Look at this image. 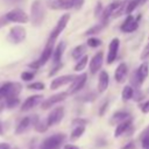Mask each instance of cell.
Listing matches in <instances>:
<instances>
[{"instance_id": "obj_1", "label": "cell", "mask_w": 149, "mask_h": 149, "mask_svg": "<svg viewBox=\"0 0 149 149\" xmlns=\"http://www.w3.org/2000/svg\"><path fill=\"white\" fill-rule=\"evenodd\" d=\"M45 17V9L41 0H34L30 7V20L31 24L35 27H38L42 24L43 20Z\"/></svg>"}, {"instance_id": "obj_2", "label": "cell", "mask_w": 149, "mask_h": 149, "mask_svg": "<svg viewBox=\"0 0 149 149\" xmlns=\"http://www.w3.org/2000/svg\"><path fill=\"white\" fill-rule=\"evenodd\" d=\"M64 141H65V135L63 133L54 134L42 141V143L40 144V149H61Z\"/></svg>"}, {"instance_id": "obj_3", "label": "cell", "mask_w": 149, "mask_h": 149, "mask_svg": "<svg viewBox=\"0 0 149 149\" xmlns=\"http://www.w3.org/2000/svg\"><path fill=\"white\" fill-rule=\"evenodd\" d=\"M70 14H63L61 17H59V20L57 21V24H56V27L51 30V33H50V36H49V38H48V43H51V44H54V42L58 38V36L61 35V33L65 29V27H66V24H68V22H69V20H70Z\"/></svg>"}, {"instance_id": "obj_4", "label": "cell", "mask_w": 149, "mask_h": 149, "mask_svg": "<svg viewBox=\"0 0 149 149\" xmlns=\"http://www.w3.org/2000/svg\"><path fill=\"white\" fill-rule=\"evenodd\" d=\"M26 36H27V31L23 27L14 26L10 28L8 36H7V40H8V42H10L13 44H19L26 40Z\"/></svg>"}, {"instance_id": "obj_5", "label": "cell", "mask_w": 149, "mask_h": 149, "mask_svg": "<svg viewBox=\"0 0 149 149\" xmlns=\"http://www.w3.org/2000/svg\"><path fill=\"white\" fill-rule=\"evenodd\" d=\"M7 20L9 22H16V23H28L29 21V16L28 14L20 9V8H14L12 10H9L7 14H5Z\"/></svg>"}, {"instance_id": "obj_6", "label": "cell", "mask_w": 149, "mask_h": 149, "mask_svg": "<svg viewBox=\"0 0 149 149\" xmlns=\"http://www.w3.org/2000/svg\"><path fill=\"white\" fill-rule=\"evenodd\" d=\"M38 120H40V119H38L37 115H30V116L23 118V119L17 123V126H16V128H15V134L19 135V134L24 133V132L28 130L31 126H35Z\"/></svg>"}, {"instance_id": "obj_7", "label": "cell", "mask_w": 149, "mask_h": 149, "mask_svg": "<svg viewBox=\"0 0 149 149\" xmlns=\"http://www.w3.org/2000/svg\"><path fill=\"white\" fill-rule=\"evenodd\" d=\"M68 95H69V92H68V91H66V92L56 93V94L51 95L50 98L45 99L44 101H42V102H41V108H42V109H48V108H51L54 105H56V104H58V102H61V101L65 100Z\"/></svg>"}, {"instance_id": "obj_8", "label": "cell", "mask_w": 149, "mask_h": 149, "mask_svg": "<svg viewBox=\"0 0 149 149\" xmlns=\"http://www.w3.org/2000/svg\"><path fill=\"white\" fill-rule=\"evenodd\" d=\"M140 17H141V16H137V17L135 19L132 14L127 15L126 20H125V21L122 22V24L120 26L121 31H123V33H133V31H135V30L139 28V20H140Z\"/></svg>"}, {"instance_id": "obj_9", "label": "cell", "mask_w": 149, "mask_h": 149, "mask_svg": "<svg viewBox=\"0 0 149 149\" xmlns=\"http://www.w3.org/2000/svg\"><path fill=\"white\" fill-rule=\"evenodd\" d=\"M86 80H87V73H85V72L80 73L79 76H76V78L73 79V81L71 83V85L68 90L69 94H74L78 91H80L84 87V85L86 84Z\"/></svg>"}, {"instance_id": "obj_10", "label": "cell", "mask_w": 149, "mask_h": 149, "mask_svg": "<svg viewBox=\"0 0 149 149\" xmlns=\"http://www.w3.org/2000/svg\"><path fill=\"white\" fill-rule=\"evenodd\" d=\"M119 47H120V41L119 38L114 37L109 45H108V51H107V64H112L115 59H116V56H118V52H119Z\"/></svg>"}, {"instance_id": "obj_11", "label": "cell", "mask_w": 149, "mask_h": 149, "mask_svg": "<svg viewBox=\"0 0 149 149\" xmlns=\"http://www.w3.org/2000/svg\"><path fill=\"white\" fill-rule=\"evenodd\" d=\"M102 63H104V52L102 51H98L97 54H94V56L90 61V72L92 74L97 73L101 69Z\"/></svg>"}, {"instance_id": "obj_12", "label": "cell", "mask_w": 149, "mask_h": 149, "mask_svg": "<svg viewBox=\"0 0 149 149\" xmlns=\"http://www.w3.org/2000/svg\"><path fill=\"white\" fill-rule=\"evenodd\" d=\"M63 116H64V108L63 107H56V108H54L49 113V115L47 118L48 126L50 127V126H54V125L61 122V120L63 119Z\"/></svg>"}, {"instance_id": "obj_13", "label": "cell", "mask_w": 149, "mask_h": 149, "mask_svg": "<svg viewBox=\"0 0 149 149\" xmlns=\"http://www.w3.org/2000/svg\"><path fill=\"white\" fill-rule=\"evenodd\" d=\"M76 78L74 74H64L61 77H57L55 79H52V81L50 83V88L51 90H57L61 86H64L66 84H70L73 81V79Z\"/></svg>"}, {"instance_id": "obj_14", "label": "cell", "mask_w": 149, "mask_h": 149, "mask_svg": "<svg viewBox=\"0 0 149 149\" xmlns=\"http://www.w3.org/2000/svg\"><path fill=\"white\" fill-rule=\"evenodd\" d=\"M42 100H43V95H41V94L30 95V97H28V98L23 101V104L21 105V111H22V112H27V111L34 108V107H35L36 105H38L40 102H42Z\"/></svg>"}, {"instance_id": "obj_15", "label": "cell", "mask_w": 149, "mask_h": 149, "mask_svg": "<svg viewBox=\"0 0 149 149\" xmlns=\"http://www.w3.org/2000/svg\"><path fill=\"white\" fill-rule=\"evenodd\" d=\"M127 74H128V66H127L126 63L122 62V63H120V64L116 66V69H115V71H114V79H115L116 83L122 84V83L126 81Z\"/></svg>"}, {"instance_id": "obj_16", "label": "cell", "mask_w": 149, "mask_h": 149, "mask_svg": "<svg viewBox=\"0 0 149 149\" xmlns=\"http://www.w3.org/2000/svg\"><path fill=\"white\" fill-rule=\"evenodd\" d=\"M51 9H70L73 7V0H49L48 2Z\"/></svg>"}, {"instance_id": "obj_17", "label": "cell", "mask_w": 149, "mask_h": 149, "mask_svg": "<svg viewBox=\"0 0 149 149\" xmlns=\"http://www.w3.org/2000/svg\"><path fill=\"white\" fill-rule=\"evenodd\" d=\"M54 44H51V43H48L47 45H45V48H44V50L42 51V54H41V56H40V58L37 59V62H38V64L42 66V65H44L49 59H50V57L54 55V47H52Z\"/></svg>"}, {"instance_id": "obj_18", "label": "cell", "mask_w": 149, "mask_h": 149, "mask_svg": "<svg viewBox=\"0 0 149 149\" xmlns=\"http://www.w3.org/2000/svg\"><path fill=\"white\" fill-rule=\"evenodd\" d=\"M132 123H133V119H132V118H128L127 120H125V121L118 123V125H116V128H115V130H114V136H115V137L121 136V135H122L123 133H126L129 128H132Z\"/></svg>"}, {"instance_id": "obj_19", "label": "cell", "mask_w": 149, "mask_h": 149, "mask_svg": "<svg viewBox=\"0 0 149 149\" xmlns=\"http://www.w3.org/2000/svg\"><path fill=\"white\" fill-rule=\"evenodd\" d=\"M109 84V76L106 71H100L99 73V80H98V92L102 93L107 90Z\"/></svg>"}, {"instance_id": "obj_20", "label": "cell", "mask_w": 149, "mask_h": 149, "mask_svg": "<svg viewBox=\"0 0 149 149\" xmlns=\"http://www.w3.org/2000/svg\"><path fill=\"white\" fill-rule=\"evenodd\" d=\"M21 84L20 83H16V81H10L9 83V86H8V91L6 93V98L5 99H8V98H14V97H17L21 92Z\"/></svg>"}, {"instance_id": "obj_21", "label": "cell", "mask_w": 149, "mask_h": 149, "mask_svg": "<svg viewBox=\"0 0 149 149\" xmlns=\"http://www.w3.org/2000/svg\"><path fill=\"white\" fill-rule=\"evenodd\" d=\"M65 47H66V43L65 42H59L56 47V49L54 50V62L55 63H59L61 59H62V56L64 54V50H65Z\"/></svg>"}, {"instance_id": "obj_22", "label": "cell", "mask_w": 149, "mask_h": 149, "mask_svg": "<svg viewBox=\"0 0 149 149\" xmlns=\"http://www.w3.org/2000/svg\"><path fill=\"white\" fill-rule=\"evenodd\" d=\"M128 118H130L128 112L119 111V112H116V113H114V114H113L112 120H111V123H120V122H122V121L127 120Z\"/></svg>"}, {"instance_id": "obj_23", "label": "cell", "mask_w": 149, "mask_h": 149, "mask_svg": "<svg viewBox=\"0 0 149 149\" xmlns=\"http://www.w3.org/2000/svg\"><path fill=\"white\" fill-rule=\"evenodd\" d=\"M133 95H134V87L132 85H126L121 92L122 101H128V100L133 99Z\"/></svg>"}, {"instance_id": "obj_24", "label": "cell", "mask_w": 149, "mask_h": 149, "mask_svg": "<svg viewBox=\"0 0 149 149\" xmlns=\"http://www.w3.org/2000/svg\"><path fill=\"white\" fill-rule=\"evenodd\" d=\"M129 80H130V84H132V86H133L134 88H139V87L143 84V80H142V78L140 77L137 70L133 71V73L130 74V79H129Z\"/></svg>"}, {"instance_id": "obj_25", "label": "cell", "mask_w": 149, "mask_h": 149, "mask_svg": "<svg viewBox=\"0 0 149 149\" xmlns=\"http://www.w3.org/2000/svg\"><path fill=\"white\" fill-rule=\"evenodd\" d=\"M106 24H107V22H104V21H101L100 23H98V24H95V26H93V27H91L90 29H87L86 31H85V35L86 36H90V35H94V34H98V33H100L105 27H106Z\"/></svg>"}, {"instance_id": "obj_26", "label": "cell", "mask_w": 149, "mask_h": 149, "mask_svg": "<svg viewBox=\"0 0 149 149\" xmlns=\"http://www.w3.org/2000/svg\"><path fill=\"white\" fill-rule=\"evenodd\" d=\"M87 63H88V56H87V55H84L81 58L78 59V62H77V64L74 65L73 70L77 71V72H80V71H83V70L86 68Z\"/></svg>"}, {"instance_id": "obj_27", "label": "cell", "mask_w": 149, "mask_h": 149, "mask_svg": "<svg viewBox=\"0 0 149 149\" xmlns=\"http://www.w3.org/2000/svg\"><path fill=\"white\" fill-rule=\"evenodd\" d=\"M84 52H85V45L79 44V45H77V47L72 50L71 56H72V58H74V59H79V58H81V57L84 56Z\"/></svg>"}, {"instance_id": "obj_28", "label": "cell", "mask_w": 149, "mask_h": 149, "mask_svg": "<svg viewBox=\"0 0 149 149\" xmlns=\"http://www.w3.org/2000/svg\"><path fill=\"white\" fill-rule=\"evenodd\" d=\"M137 72H139V74H140V77L142 78V80L144 81V79H146V78L148 77V74H149V65H148V63H147V62H143V63L139 66Z\"/></svg>"}, {"instance_id": "obj_29", "label": "cell", "mask_w": 149, "mask_h": 149, "mask_svg": "<svg viewBox=\"0 0 149 149\" xmlns=\"http://www.w3.org/2000/svg\"><path fill=\"white\" fill-rule=\"evenodd\" d=\"M85 132V126H78V127H74L73 130L71 132V140H77L79 139Z\"/></svg>"}, {"instance_id": "obj_30", "label": "cell", "mask_w": 149, "mask_h": 149, "mask_svg": "<svg viewBox=\"0 0 149 149\" xmlns=\"http://www.w3.org/2000/svg\"><path fill=\"white\" fill-rule=\"evenodd\" d=\"M34 128H35L38 133H44V132L49 128V126H48V123H47V120H45V121H41V120H38V121L36 122V125L34 126Z\"/></svg>"}, {"instance_id": "obj_31", "label": "cell", "mask_w": 149, "mask_h": 149, "mask_svg": "<svg viewBox=\"0 0 149 149\" xmlns=\"http://www.w3.org/2000/svg\"><path fill=\"white\" fill-rule=\"evenodd\" d=\"M19 104H20V99H19L17 97L6 99V107H7V108H14V107H16Z\"/></svg>"}, {"instance_id": "obj_32", "label": "cell", "mask_w": 149, "mask_h": 149, "mask_svg": "<svg viewBox=\"0 0 149 149\" xmlns=\"http://www.w3.org/2000/svg\"><path fill=\"white\" fill-rule=\"evenodd\" d=\"M34 77H35V73L33 71H23L21 73V79L23 81H30V80H33Z\"/></svg>"}, {"instance_id": "obj_33", "label": "cell", "mask_w": 149, "mask_h": 149, "mask_svg": "<svg viewBox=\"0 0 149 149\" xmlns=\"http://www.w3.org/2000/svg\"><path fill=\"white\" fill-rule=\"evenodd\" d=\"M101 44V41L99 40V38H97V37H90L88 40H87V45L90 47V48H97V47H99Z\"/></svg>"}, {"instance_id": "obj_34", "label": "cell", "mask_w": 149, "mask_h": 149, "mask_svg": "<svg viewBox=\"0 0 149 149\" xmlns=\"http://www.w3.org/2000/svg\"><path fill=\"white\" fill-rule=\"evenodd\" d=\"M44 87H45V85H44L43 83H41V81L30 83V84L27 86V88H28V90H43Z\"/></svg>"}, {"instance_id": "obj_35", "label": "cell", "mask_w": 149, "mask_h": 149, "mask_svg": "<svg viewBox=\"0 0 149 149\" xmlns=\"http://www.w3.org/2000/svg\"><path fill=\"white\" fill-rule=\"evenodd\" d=\"M133 99L135 101H140L143 99V93L140 91V88H135L134 90V95H133Z\"/></svg>"}, {"instance_id": "obj_36", "label": "cell", "mask_w": 149, "mask_h": 149, "mask_svg": "<svg viewBox=\"0 0 149 149\" xmlns=\"http://www.w3.org/2000/svg\"><path fill=\"white\" fill-rule=\"evenodd\" d=\"M87 123V121L86 120H84V119H74L73 121H72V126H74V127H78V126H85Z\"/></svg>"}, {"instance_id": "obj_37", "label": "cell", "mask_w": 149, "mask_h": 149, "mask_svg": "<svg viewBox=\"0 0 149 149\" xmlns=\"http://www.w3.org/2000/svg\"><path fill=\"white\" fill-rule=\"evenodd\" d=\"M140 109H141V112L144 113V114L149 113V100H147V101H144L143 104H141V105H140Z\"/></svg>"}, {"instance_id": "obj_38", "label": "cell", "mask_w": 149, "mask_h": 149, "mask_svg": "<svg viewBox=\"0 0 149 149\" xmlns=\"http://www.w3.org/2000/svg\"><path fill=\"white\" fill-rule=\"evenodd\" d=\"M62 66H63V65H62V63H61V62H59V63H56V65H55V66L52 68V70L49 72V77L54 76L55 73H57V72L61 70V68H62Z\"/></svg>"}, {"instance_id": "obj_39", "label": "cell", "mask_w": 149, "mask_h": 149, "mask_svg": "<svg viewBox=\"0 0 149 149\" xmlns=\"http://www.w3.org/2000/svg\"><path fill=\"white\" fill-rule=\"evenodd\" d=\"M148 56H149V42H148V44L143 48V50H142L140 57H141V59H144V58H147Z\"/></svg>"}, {"instance_id": "obj_40", "label": "cell", "mask_w": 149, "mask_h": 149, "mask_svg": "<svg viewBox=\"0 0 149 149\" xmlns=\"http://www.w3.org/2000/svg\"><path fill=\"white\" fill-rule=\"evenodd\" d=\"M9 23V21L7 20V17H6V15H3V16H0V29L2 28V27H5V26H7Z\"/></svg>"}, {"instance_id": "obj_41", "label": "cell", "mask_w": 149, "mask_h": 149, "mask_svg": "<svg viewBox=\"0 0 149 149\" xmlns=\"http://www.w3.org/2000/svg\"><path fill=\"white\" fill-rule=\"evenodd\" d=\"M141 143H142V148L143 149H149V139L148 137L141 139Z\"/></svg>"}, {"instance_id": "obj_42", "label": "cell", "mask_w": 149, "mask_h": 149, "mask_svg": "<svg viewBox=\"0 0 149 149\" xmlns=\"http://www.w3.org/2000/svg\"><path fill=\"white\" fill-rule=\"evenodd\" d=\"M107 107H108V101H105V102L101 105V108L99 109V115H104V114H105V111L107 109Z\"/></svg>"}, {"instance_id": "obj_43", "label": "cell", "mask_w": 149, "mask_h": 149, "mask_svg": "<svg viewBox=\"0 0 149 149\" xmlns=\"http://www.w3.org/2000/svg\"><path fill=\"white\" fill-rule=\"evenodd\" d=\"M101 8H102V7H101V3L98 2V3H97V7H95V16H98V15L101 16V14H102Z\"/></svg>"}, {"instance_id": "obj_44", "label": "cell", "mask_w": 149, "mask_h": 149, "mask_svg": "<svg viewBox=\"0 0 149 149\" xmlns=\"http://www.w3.org/2000/svg\"><path fill=\"white\" fill-rule=\"evenodd\" d=\"M140 135H141L140 139H143V137H148V139H149V126H148L146 129H143Z\"/></svg>"}, {"instance_id": "obj_45", "label": "cell", "mask_w": 149, "mask_h": 149, "mask_svg": "<svg viewBox=\"0 0 149 149\" xmlns=\"http://www.w3.org/2000/svg\"><path fill=\"white\" fill-rule=\"evenodd\" d=\"M121 149H135V142H129V143H127L126 146H123Z\"/></svg>"}, {"instance_id": "obj_46", "label": "cell", "mask_w": 149, "mask_h": 149, "mask_svg": "<svg viewBox=\"0 0 149 149\" xmlns=\"http://www.w3.org/2000/svg\"><path fill=\"white\" fill-rule=\"evenodd\" d=\"M5 106H6V100H5V98H0V113L3 111Z\"/></svg>"}, {"instance_id": "obj_47", "label": "cell", "mask_w": 149, "mask_h": 149, "mask_svg": "<svg viewBox=\"0 0 149 149\" xmlns=\"http://www.w3.org/2000/svg\"><path fill=\"white\" fill-rule=\"evenodd\" d=\"M64 149H79V148L77 146H74V144H65Z\"/></svg>"}, {"instance_id": "obj_48", "label": "cell", "mask_w": 149, "mask_h": 149, "mask_svg": "<svg viewBox=\"0 0 149 149\" xmlns=\"http://www.w3.org/2000/svg\"><path fill=\"white\" fill-rule=\"evenodd\" d=\"M10 146L8 143H0V149H9Z\"/></svg>"}, {"instance_id": "obj_49", "label": "cell", "mask_w": 149, "mask_h": 149, "mask_svg": "<svg viewBox=\"0 0 149 149\" xmlns=\"http://www.w3.org/2000/svg\"><path fill=\"white\" fill-rule=\"evenodd\" d=\"M2 134H3V128H2V125L0 122V135H2Z\"/></svg>"}, {"instance_id": "obj_50", "label": "cell", "mask_w": 149, "mask_h": 149, "mask_svg": "<svg viewBox=\"0 0 149 149\" xmlns=\"http://www.w3.org/2000/svg\"><path fill=\"white\" fill-rule=\"evenodd\" d=\"M9 149H20V148H17V147H14V148H12V147H10Z\"/></svg>"}]
</instances>
